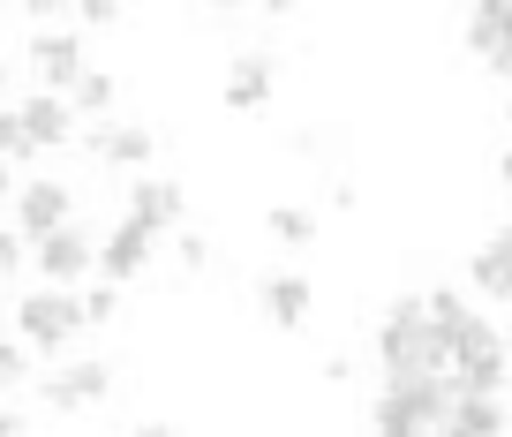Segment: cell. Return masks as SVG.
<instances>
[{"instance_id":"cell-1","label":"cell","mask_w":512,"mask_h":437,"mask_svg":"<svg viewBox=\"0 0 512 437\" xmlns=\"http://www.w3.org/2000/svg\"><path fill=\"white\" fill-rule=\"evenodd\" d=\"M369 347H377L384 370H407V377H422V370H452L445 332L430 324V302H422V294H400V302L384 309V324L369 332Z\"/></svg>"},{"instance_id":"cell-2","label":"cell","mask_w":512,"mask_h":437,"mask_svg":"<svg viewBox=\"0 0 512 437\" xmlns=\"http://www.w3.org/2000/svg\"><path fill=\"white\" fill-rule=\"evenodd\" d=\"M16 332L31 340V355H68L76 347V332H83V287H31L16 302Z\"/></svg>"},{"instance_id":"cell-3","label":"cell","mask_w":512,"mask_h":437,"mask_svg":"<svg viewBox=\"0 0 512 437\" xmlns=\"http://www.w3.org/2000/svg\"><path fill=\"white\" fill-rule=\"evenodd\" d=\"M445 355H452V370H460V385H475V392H497V385L512 377L505 332H497L490 317H475V309H467V317L445 332Z\"/></svg>"},{"instance_id":"cell-4","label":"cell","mask_w":512,"mask_h":437,"mask_svg":"<svg viewBox=\"0 0 512 437\" xmlns=\"http://www.w3.org/2000/svg\"><path fill=\"white\" fill-rule=\"evenodd\" d=\"M31 272L53 279V287H83V279L98 272V242L68 219V227H53V234H38V242H31Z\"/></svg>"},{"instance_id":"cell-5","label":"cell","mask_w":512,"mask_h":437,"mask_svg":"<svg viewBox=\"0 0 512 437\" xmlns=\"http://www.w3.org/2000/svg\"><path fill=\"white\" fill-rule=\"evenodd\" d=\"M113 392V362L83 355V362H61V370L38 385V400H46V415H83V407H98Z\"/></svg>"},{"instance_id":"cell-6","label":"cell","mask_w":512,"mask_h":437,"mask_svg":"<svg viewBox=\"0 0 512 437\" xmlns=\"http://www.w3.org/2000/svg\"><path fill=\"white\" fill-rule=\"evenodd\" d=\"M16 121H23V136H31L38 151H68L76 144V106H68V91H23L16 98Z\"/></svg>"},{"instance_id":"cell-7","label":"cell","mask_w":512,"mask_h":437,"mask_svg":"<svg viewBox=\"0 0 512 437\" xmlns=\"http://www.w3.org/2000/svg\"><path fill=\"white\" fill-rule=\"evenodd\" d=\"M83 151H91L106 174H144V159L159 151V136H151L144 121H98V129L83 136Z\"/></svg>"},{"instance_id":"cell-8","label":"cell","mask_w":512,"mask_h":437,"mask_svg":"<svg viewBox=\"0 0 512 437\" xmlns=\"http://www.w3.org/2000/svg\"><path fill=\"white\" fill-rule=\"evenodd\" d=\"M23 61H31V76L46 83V91H68V83L91 68V46H83V31H38L31 46H23Z\"/></svg>"},{"instance_id":"cell-9","label":"cell","mask_w":512,"mask_h":437,"mask_svg":"<svg viewBox=\"0 0 512 437\" xmlns=\"http://www.w3.org/2000/svg\"><path fill=\"white\" fill-rule=\"evenodd\" d=\"M256 309H264L279 332H302V324L317 317V279L309 272H264L256 279Z\"/></svg>"},{"instance_id":"cell-10","label":"cell","mask_w":512,"mask_h":437,"mask_svg":"<svg viewBox=\"0 0 512 437\" xmlns=\"http://www.w3.org/2000/svg\"><path fill=\"white\" fill-rule=\"evenodd\" d=\"M272 91H279V61L272 53H234V61H226V83H219L226 114H264Z\"/></svg>"},{"instance_id":"cell-11","label":"cell","mask_w":512,"mask_h":437,"mask_svg":"<svg viewBox=\"0 0 512 437\" xmlns=\"http://www.w3.org/2000/svg\"><path fill=\"white\" fill-rule=\"evenodd\" d=\"M128 219L136 227H151V234H181V211H189V196H181V181H151V174H136L128 181Z\"/></svg>"},{"instance_id":"cell-12","label":"cell","mask_w":512,"mask_h":437,"mask_svg":"<svg viewBox=\"0 0 512 437\" xmlns=\"http://www.w3.org/2000/svg\"><path fill=\"white\" fill-rule=\"evenodd\" d=\"M68 219H76V189H68V181H23L16 189V227L31 234H53V227H68Z\"/></svg>"},{"instance_id":"cell-13","label":"cell","mask_w":512,"mask_h":437,"mask_svg":"<svg viewBox=\"0 0 512 437\" xmlns=\"http://www.w3.org/2000/svg\"><path fill=\"white\" fill-rule=\"evenodd\" d=\"M151 249H159V234H151V227H136V219L121 211V227H113L106 242H98V272L128 287V279H144V272H151Z\"/></svg>"},{"instance_id":"cell-14","label":"cell","mask_w":512,"mask_h":437,"mask_svg":"<svg viewBox=\"0 0 512 437\" xmlns=\"http://www.w3.org/2000/svg\"><path fill=\"white\" fill-rule=\"evenodd\" d=\"M497 430H512V407L497 400V392L460 385V400H452V430H445V437H497Z\"/></svg>"},{"instance_id":"cell-15","label":"cell","mask_w":512,"mask_h":437,"mask_svg":"<svg viewBox=\"0 0 512 437\" xmlns=\"http://www.w3.org/2000/svg\"><path fill=\"white\" fill-rule=\"evenodd\" d=\"M467 287H475L482 302H512V249L482 242L475 257H467Z\"/></svg>"},{"instance_id":"cell-16","label":"cell","mask_w":512,"mask_h":437,"mask_svg":"<svg viewBox=\"0 0 512 437\" xmlns=\"http://www.w3.org/2000/svg\"><path fill=\"white\" fill-rule=\"evenodd\" d=\"M505 38H512V8H505V0H475V16H467V53L490 61Z\"/></svg>"},{"instance_id":"cell-17","label":"cell","mask_w":512,"mask_h":437,"mask_svg":"<svg viewBox=\"0 0 512 437\" xmlns=\"http://www.w3.org/2000/svg\"><path fill=\"white\" fill-rule=\"evenodd\" d=\"M113 98H121V83H113L106 68H83V76L68 83V106H76V114H91V121L113 114Z\"/></svg>"},{"instance_id":"cell-18","label":"cell","mask_w":512,"mask_h":437,"mask_svg":"<svg viewBox=\"0 0 512 437\" xmlns=\"http://www.w3.org/2000/svg\"><path fill=\"white\" fill-rule=\"evenodd\" d=\"M264 227H272L287 249H309V242H317V211H309V204H272V211H264Z\"/></svg>"},{"instance_id":"cell-19","label":"cell","mask_w":512,"mask_h":437,"mask_svg":"<svg viewBox=\"0 0 512 437\" xmlns=\"http://www.w3.org/2000/svg\"><path fill=\"white\" fill-rule=\"evenodd\" d=\"M23 385H31V340L0 332V392H23Z\"/></svg>"},{"instance_id":"cell-20","label":"cell","mask_w":512,"mask_h":437,"mask_svg":"<svg viewBox=\"0 0 512 437\" xmlns=\"http://www.w3.org/2000/svg\"><path fill=\"white\" fill-rule=\"evenodd\" d=\"M0 159H8V166H31V159H38V144L23 136L16 106H0Z\"/></svg>"},{"instance_id":"cell-21","label":"cell","mask_w":512,"mask_h":437,"mask_svg":"<svg viewBox=\"0 0 512 437\" xmlns=\"http://www.w3.org/2000/svg\"><path fill=\"white\" fill-rule=\"evenodd\" d=\"M121 317V279H98V287H83V324H113Z\"/></svg>"},{"instance_id":"cell-22","label":"cell","mask_w":512,"mask_h":437,"mask_svg":"<svg viewBox=\"0 0 512 437\" xmlns=\"http://www.w3.org/2000/svg\"><path fill=\"white\" fill-rule=\"evenodd\" d=\"M23 264H31V234H23V227H0V279H16Z\"/></svg>"},{"instance_id":"cell-23","label":"cell","mask_w":512,"mask_h":437,"mask_svg":"<svg viewBox=\"0 0 512 437\" xmlns=\"http://www.w3.org/2000/svg\"><path fill=\"white\" fill-rule=\"evenodd\" d=\"M121 8H128V0H76V23H83V31H113Z\"/></svg>"},{"instance_id":"cell-24","label":"cell","mask_w":512,"mask_h":437,"mask_svg":"<svg viewBox=\"0 0 512 437\" xmlns=\"http://www.w3.org/2000/svg\"><path fill=\"white\" fill-rule=\"evenodd\" d=\"M31 23H61V16H76V0H16Z\"/></svg>"},{"instance_id":"cell-25","label":"cell","mask_w":512,"mask_h":437,"mask_svg":"<svg viewBox=\"0 0 512 437\" xmlns=\"http://www.w3.org/2000/svg\"><path fill=\"white\" fill-rule=\"evenodd\" d=\"M181 272H204V264H211V249H204V234H181Z\"/></svg>"},{"instance_id":"cell-26","label":"cell","mask_w":512,"mask_h":437,"mask_svg":"<svg viewBox=\"0 0 512 437\" xmlns=\"http://www.w3.org/2000/svg\"><path fill=\"white\" fill-rule=\"evenodd\" d=\"M482 68H490L497 83H512V38H505V46H497V53H490V61H482Z\"/></svg>"},{"instance_id":"cell-27","label":"cell","mask_w":512,"mask_h":437,"mask_svg":"<svg viewBox=\"0 0 512 437\" xmlns=\"http://www.w3.org/2000/svg\"><path fill=\"white\" fill-rule=\"evenodd\" d=\"M31 430V415H23V407H0V437H23Z\"/></svg>"},{"instance_id":"cell-28","label":"cell","mask_w":512,"mask_h":437,"mask_svg":"<svg viewBox=\"0 0 512 437\" xmlns=\"http://www.w3.org/2000/svg\"><path fill=\"white\" fill-rule=\"evenodd\" d=\"M8 83H16V53L0 46V91H8Z\"/></svg>"},{"instance_id":"cell-29","label":"cell","mask_w":512,"mask_h":437,"mask_svg":"<svg viewBox=\"0 0 512 437\" xmlns=\"http://www.w3.org/2000/svg\"><path fill=\"white\" fill-rule=\"evenodd\" d=\"M0 204H16V174H8V159H0Z\"/></svg>"},{"instance_id":"cell-30","label":"cell","mask_w":512,"mask_h":437,"mask_svg":"<svg viewBox=\"0 0 512 437\" xmlns=\"http://www.w3.org/2000/svg\"><path fill=\"white\" fill-rule=\"evenodd\" d=\"M497 181H505V189H512V144L497 151Z\"/></svg>"},{"instance_id":"cell-31","label":"cell","mask_w":512,"mask_h":437,"mask_svg":"<svg viewBox=\"0 0 512 437\" xmlns=\"http://www.w3.org/2000/svg\"><path fill=\"white\" fill-rule=\"evenodd\" d=\"M490 242H497V249H512V227H497V234H490Z\"/></svg>"},{"instance_id":"cell-32","label":"cell","mask_w":512,"mask_h":437,"mask_svg":"<svg viewBox=\"0 0 512 437\" xmlns=\"http://www.w3.org/2000/svg\"><path fill=\"white\" fill-rule=\"evenodd\" d=\"M211 8H249V0H211Z\"/></svg>"},{"instance_id":"cell-33","label":"cell","mask_w":512,"mask_h":437,"mask_svg":"<svg viewBox=\"0 0 512 437\" xmlns=\"http://www.w3.org/2000/svg\"><path fill=\"white\" fill-rule=\"evenodd\" d=\"M505 362H512V324H505Z\"/></svg>"},{"instance_id":"cell-34","label":"cell","mask_w":512,"mask_h":437,"mask_svg":"<svg viewBox=\"0 0 512 437\" xmlns=\"http://www.w3.org/2000/svg\"><path fill=\"white\" fill-rule=\"evenodd\" d=\"M505 121H512V98H505Z\"/></svg>"},{"instance_id":"cell-35","label":"cell","mask_w":512,"mask_h":437,"mask_svg":"<svg viewBox=\"0 0 512 437\" xmlns=\"http://www.w3.org/2000/svg\"><path fill=\"white\" fill-rule=\"evenodd\" d=\"M505 8H512V0H505Z\"/></svg>"}]
</instances>
